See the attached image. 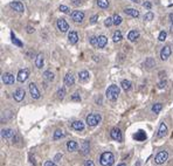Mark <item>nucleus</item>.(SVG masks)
Instances as JSON below:
<instances>
[{"instance_id": "f257e3e1", "label": "nucleus", "mask_w": 173, "mask_h": 166, "mask_svg": "<svg viewBox=\"0 0 173 166\" xmlns=\"http://www.w3.org/2000/svg\"><path fill=\"white\" fill-rule=\"evenodd\" d=\"M99 163L102 166H112L115 163V157L112 154V152H103L99 157Z\"/></svg>"}, {"instance_id": "f03ea898", "label": "nucleus", "mask_w": 173, "mask_h": 166, "mask_svg": "<svg viewBox=\"0 0 173 166\" xmlns=\"http://www.w3.org/2000/svg\"><path fill=\"white\" fill-rule=\"evenodd\" d=\"M119 92H120L119 87L112 84V86L108 87V89H107V91H105V96H107V98L110 99V101H116V99L118 98V96H119Z\"/></svg>"}, {"instance_id": "7ed1b4c3", "label": "nucleus", "mask_w": 173, "mask_h": 166, "mask_svg": "<svg viewBox=\"0 0 173 166\" xmlns=\"http://www.w3.org/2000/svg\"><path fill=\"white\" fill-rule=\"evenodd\" d=\"M101 121H102V116L99 113H96V112L88 115L87 118H85V123L89 127H96L101 123Z\"/></svg>"}, {"instance_id": "20e7f679", "label": "nucleus", "mask_w": 173, "mask_h": 166, "mask_svg": "<svg viewBox=\"0 0 173 166\" xmlns=\"http://www.w3.org/2000/svg\"><path fill=\"white\" fill-rule=\"evenodd\" d=\"M167 159H169V153L166 151H159L157 153V156L154 157V163L158 165H161V164L166 163Z\"/></svg>"}, {"instance_id": "39448f33", "label": "nucleus", "mask_w": 173, "mask_h": 166, "mask_svg": "<svg viewBox=\"0 0 173 166\" xmlns=\"http://www.w3.org/2000/svg\"><path fill=\"white\" fill-rule=\"evenodd\" d=\"M1 80H2V82H4L5 84H7V86H12V84H14V82H15L14 75L11 74V73H4V74L1 75Z\"/></svg>"}, {"instance_id": "423d86ee", "label": "nucleus", "mask_w": 173, "mask_h": 166, "mask_svg": "<svg viewBox=\"0 0 173 166\" xmlns=\"http://www.w3.org/2000/svg\"><path fill=\"white\" fill-rule=\"evenodd\" d=\"M110 137L116 140V142H123V135H122V131L118 129V128H112L110 131Z\"/></svg>"}, {"instance_id": "0eeeda50", "label": "nucleus", "mask_w": 173, "mask_h": 166, "mask_svg": "<svg viewBox=\"0 0 173 166\" xmlns=\"http://www.w3.org/2000/svg\"><path fill=\"white\" fill-rule=\"evenodd\" d=\"M28 88H29V92H31V96H32V98H34V99H39L40 97H41V94L39 91L38 87H36V84L35 83H29V86H28Z\"/></svg>"}, {"instance_id": "6e6552de", "label": "nucleus", "mask_w": 173, "mask_h": 166, "mask_svg": "<svg viewBox=\"0 0 173 166\" xmlns=\"http://www.w3.org/2000/svg\"><path fill=\"white\" fill-rule=\"evenodd\" d=\"M28 76H29V70L27 68H25V69L19 70V73L17 75V80H18V82H20V83H23V82L27 81Z\"/></svg>"}, {"instance_id": "1a4fd4ad", "label": "nucleus", "mask_w": 173, "mask_h": 166, "mask_svg": "<svg viewBox=\"0 0 173 166\" xmlns=\"http://www.w3.org/2000/svg\"><path fill=\"white\" fill-rule=\"evenodd\" d=\"M70 18H72V20H73L74 22L80 23V22H82L83 19H84V13H83L82 11H74V12H72Z\"/></svg>"}, {"instance_id": "9d476101", "label": "nucleus", "mask_w": 173, "mask_h": 166, "mask_svg": "<svg viewBox=\"0 0 173 166\" xmlns=\"http://www.w3.org/2000/svg\"><path fill=\"white\" fill-rule=\"evenodd\" d=\"M56 25H58V28L60 29V32H62V33H67L68 29H69V25H68V22L62 18L58 19V22H56Z\"/></svg>"}, {"instance_id": "9b49d317", "label": "nucleus", "mask_w": 173, "mask_h": 166, "mask_svg": "<svg viewBox=\"0 0 173 166\" xmlns=\"http://www.w3.org/2000/svg\"><path fill=\"white\" fill-rule=\"evenodd\" d=\"M171 54H172L171 47H170V46H165V47L161 49V52H160V59H161L163 61H166V60H169V57L171 56Z\"/></svg>"}, {"instance_id": "f8f14e48", "label": "nucleus", "mask_w": 173, "mask_h": 166, "mask_svg": "<svg viewBox=\"0 0 173 166\" xmlns=\"http://www.w3.org/2000/svg\"><path fill=\"white\" fill-rule=\"evenodd\" d=\"M9 7H11L12 10H14V11L19 12V13H23V12H25V7H23V5H22L20 1H12V2L9 4Z\"/></svg>"}, {"instance_id": "ddd939ff", "label": "nucleus", "mask_w": 173, "mask_h": 166, "mask_svg": "<svg viewBox=\"0 0 173 166\" xmlns=\"http://www.w3.org/2000/svg\"><path fill=\"white\" fill-rule=\"evenodd\" d=\"M166 133H167V125L163 122V123H160L159 129L157 131V137H158V138H163V137L166 136Z\"/></svg>"}, {"instance_id": "4468645a", "label": "nucleus", "mask_w": 173, "mask_h": 166, "mask_svg": "<svg viewBox=\"0 0 173 166\" xmlns=\"http://www.w3.org/2000/svg\"><path fill=\"white\" fill-rule=\"evenodd\" d=\"M13 98L17 101V102H21L23 98H25V90L22 88H18L14 94H13Z\"/></svg>"}, {"instance_id": "2eb2a0df", "label": "nucleus", "mask_w": 173, "mask_h": 166, "mask_svg": "<svg viewBox=\"0 0 173 166\" xmlns=\"http://www.w3.org/2000/svg\"><path fill=\"white\" fill-rule=\"evenodd\" d=\"M74 83H75V77H74V75L72 74V73H67L66 76H64V84H66L67 87H72V86H74Z\"/></svg>"}, {"instance_id": "dca6fc26", "label": "nucleus", "mask_w": 173, "mask_h": 166, "mask_svg": "<svg viewBox=\"0 0 173 166\" xmlns=\"http://www.w3.org/2000/svg\"><path fill=\"white\" fill-rule=\"evenodd\" d=\"M15 133H14V131L12 129H2L1 130V137L4 138V139H11V138H13V136H14Z\"/></svg>"}, {"instance_id": "f3484780", "label": "nucleus", "mask_w": 173, "mask_h": 166, "mask_svg": "<svg viewBox=\"0 0 173 166\" xmlns=\"http://www.w3.org/2000/svg\"><path fill=\"white\" fill-rule=\"evenodd\" d=\"M68 41H69V43L70 45H75L77 43V41H78V34H77L76 32H69V34H68Z\"/></svg>"}, {"instance_id": "a211bd4d", "label": "nucleus", "mask_w": 173, "mask_h": 166, "mask_svg": "<svg viewBox=\"0 0 173 166\" xmlns=\"http://www.w3.org/2000/svg\"><path fill=\"white\" fill-rule=\"evenodd\" d=\"M72 128L76 131H83L84 130V123L82 121H74L72 123Z\"/></svg>"}, {"instance_id": "6ab92c4d", "label": "nucleus", "mask_w": 173, "mask_h": 166, "mask_svg": "<svg viewBox=\"0 0 173 166\" xmlns=\"http://www.w3.org/2000/svg\"><path fill=\"white\" fill-rule=\"evenodd\" d=\"M89 78H90V74L87 70H82V72L78 73V80H80V82H87Z\"/></svg>"}, {"instance_id": "aec40b11", "label": "nucleus", "mask_w": 173, "mask_h": 166, "mask_svg": "<svg viewBox=\"0 0 173 166\" xmlns=\"http://www.w3.org/2000/svg\"><path fill=\"white\" fill-rule=\"evenodd\" d=\"M124 13L130 15V17H132V18H139V11H137L135 8H125Z\"/></svg>"}, {"instance_id": "412c9836", "label": "nucleus", "mask_w": 173, "mask_h": 166, "mask_svg": "<svg viewBox=\"0 0 173 166\" xmlns=\"http://www.w3.org/2000/svg\"><path fill=\"white\" fill-rule=\"evenodd\" d=\"M108 43V37L105 35H99L98 37V43H97V47L98 48H104Z\"/></svg>"}, {"instance_id": "4be33fe9", "label": "nucleus", "mask_w": 173, "mask_h": 166, "mask_svg": "<svg viewBox=\"0 0 173 166\" xmlns=\"http://www.w3.org/2000/svg\"><path fill=\"white\" fill-rule=\"evenodd\" d=\"M77 148H78V144H77L75 140H69V142H67V150H68L69 152H74V151H76Z\"/></svg>"}, {"instance_id": "5701e85b", "label": "nucleus", "mask_w": 173, "mask_h": 166, "mask_svg": "<svg viewBox=\"0 0 173 166\" xmlns=\"http://www.w3.org/2000/svg\"><path fill=\"white\" fill-rule=\"evenodd\" d=\"M120 86H122L123 90H125V91H130V90L132 89V83H131L129 80H123V81L120 82Z\"/></svg>"}, {"instance_id": "b1692460", "label": "nucleus", "mask_w": 173, "mask_h": 166, "mask_svg": "<svg viewBox=\"0 0 173 166\" xmlns=\"http://www.w3.org/2000/svg\"><path fill=\"white\" fill-rule=\"evenodd\" d=\"M134 138H135L136 140H138V142H143V140L146 139V133H145L143 130H139L138 132H136V135L134 136Z\"/></svg>"}, {"instance_id": "393cba45", "label": "nucleus", "mask_w": 173, "mask_h": 166, "mask_svg": "<svg viewBox=\"0 0 173 166\" xmlns=\"http://www.w3.org/2000/svg\"><path fill=\"white\" fill-rule=\"evenodd\" d=\"M89 148H90V143L88 140H84L81 145V151H82V154H88L89 153Z\"/></svg>"}, {"instance_id": "a878e982", "label": "nucleus", "mask_w": 173, "mask_h": 166, "mask_svg": "<svg viewBox=\"0 0 173 166\" xmlns=\"http://www.w3.org/2000/svg\"><path fill=\"white\" fill-rule=\"evenodd\" d=\"M43 62H45V59L42 54H38L36 59H35V66L36 68H42L43 67Z\"/></svg>"}, {"instance_id": "bb28decb", "label": "nucleus", "mask_w": 173, "mask_h": 166, "mask_svg": "<svg viewBox=\"0 0 173 166\" xmlns=\"http://www.w3.org/2000/svg\"><path fill=\"white\" fill-rule=\"evenodd\" d=\"M139 37V32L138 31H130L129 32V34H128V39L130 40V41H136L137 39Z\"/></svg>"}, {"instance_id": "cd10ccee", "label": "nucleus", "mask_w": 173, "mask_h": 166, "mask_svg": "<svg viewBox=\"0 0 173 166\" xmlns=\"http://www.w3.org/2000/svg\"><path fill=\"white\" fill-rule=\"evenodd\" d=\"M97 6L102 10H105L109 7V0H97Z\"/></svg>"}, {"instance_id": "c85d7f7f", "label": "nucleus", "mask_w": 173, "mask_h": 166, "mask_svg": "<svg viewBox=\"0 0 173 166\" xmlns=\"http://www.w3.org/2000/svg\"><path fill=\"white\" fill-rule=\"evenodd\" d=\"M63 137H64V132H63L62 130L58 129L55 132H54L53 139H54V140H58V139H61V138H63Z\"/></svg>"}, {"instance_id": "c756f323", "label": "nucleus", "mask_w": 173, "mask_h": 166, "mask_svg": "<svg viewBox=\"0 0 173 166\" xmlns=\"http://www.w3.org/2000/svg\"><path fill=\"white\" fill-rule=\"evenodd\" d=\"M43 77H45V80H47L48 82L54 81V74H53L52 72H49V70H46V72L43 73Z\"/></svg>"}, {"instance_id": "7c9ffc66", "label": "nucleus", "mask_w": 173, "mask_h": 166, "mask_svg": "<svg viewBox=\"0 0 173 166\" xmlns=\"http://www.w3.org/2000/svg\"><path fill=\"white\" fill-rule=\"evenodd\" d=\"M161 109H163V104L161 103H155V104L152 105V108H151V110H152L153 113H159L161 111Z\"/></svg>"}, {"instance_id": "2f4dec72", "label": "nucleus", "mask_w": 173, "mask_h": 166, "mask_svg": "<svg viewBox=\"0 0 173 166\" xmlns=\"http://www.w3.org/2000/svg\"><path fill=\"white\" fill-rule=\"evenodd\" d=\"M154 64H155V61H154L152 57H149V59L144 62V66H145L146 68H152V67H154Z\"/></svg>"}, {"instance_id": "473e14b6", "label": "nucleus", "mask_w": 173, "mask_h": 166, "mask_svg": "<svg viewBox=\"0 0 173 166\" xmlns=\"http://www.w3.org/2000/svg\"><path fill=\"white\" fill-rule=\"evenodd\" d=\"M56 95H58V99H63L64 97H66V88H60L58 90V92H56Z\"/></svg>"}, {"instance_id": "72a5a7b5", "label": "nucleus", "mask_w": 173, "mask_h": 166, "mask_svg": "<svg viewBox=\"0 0 173 166\" xmlns=\"http://www.w3.org/2000/svg\"><path fill=\"white\" fill-rule=\"evenodd\" d=\"M122 32L120 31H116L115 33H114V37H112V40H114V42H119L120 40H122Z\"/></svg>"}, {"instance_id": "f704fd0d", "label": "nucleus", "mask_w": 173, "mask_h": 166, "mask_svg": "<svg viewBox=\"0 0 173 166\" xmlns=\"http://www.w3.org/2000/svg\"><path fill=\"white\" fill-rule=\"evenodd\" d=\"M11 37H12V42H13L15 46H18V47H22V46H23V43L20 41L19 39H17V37H15L13 33H11Z\"/></svg>"}, {"instance_id": "c9c22d12", "label": "nucleus", "mask_w": 173, "mask_h": 166, "mask_svg": "<svg viewBox=\"0 0 173 166\" xmlns=\"http://www.w3.org/2000/svg\"><path fill=\"white\" fill-rule=\"evenodd\" d=\"M122 17L119 15V14H115L114 15V25H116V26H119L120 23H122Z\"/></svg>"}, {"instance_id": "e433bc0d", "label": "nucleus", "mask_w": 173, "mask_h": 166, "mask_svg": "<svg viewBox=\"0 0 173 166\" xmlns=\"http://www.w3.org/2000/svg\"><path fill=\"white\" fill-rule=\"evenodd\" d=\"M104 25L107 26V27H111L112 25H114V17L111 18V17H108V18L104 20Z\"/></svg>"}, {"instance_id": "4c0bfd02", "label": "nucleus", "mask_w": 173, "mask_h": 166, "mask_svg": "<svg viewBox=\"0 0 173 166\" xmlns=\"http://www.w3.org/2000/svg\"><path fill=\"white\" fill-rule=\"evenodd\" d=\"M153 18H154V14L152 12H147V13L143 17V19H144L145 21H151V20H153Z\"/></svg>"}, {"instance_id": "58836bf2", "label": "nucleus", "mask_w": 173, "mask_h": 166, "mask_svg": "<svg viewBox=\"0 0 173 166\" xmlns=\"http://www.w3.org/2000/svg\"><path fill=\"white\" fill-rule=\"evenodd\" d=\"M70 99H72L73 102H80V101H81V96H80V94H78V92H75V94H73V95H72Z\"/></svg>"}, {"instance_id": "ea45409f", "label": "nucleus", "mask_w": 173, "mask_h": 166, "mask_svg": "<svg viewBox=\"0 0 173 166\" xmlns=\"http://www.w3.org/2000/svg\"><path fill=\"white\" fill-rule=\"evenodd\" d=\"M166 35H167V33L165 32V31H161L160 33H159V37H158V40L160 41V42H163L165 39H166Z\"/></svg>"}, {"instance_id": "a19ab883", "label": "nucleus", "mask_w": 173, "mask_h": 166, "mask_svg": "<svg viewBox=\"0 0 173 166\" xmlns=\"http://www.w3.org/2000/svg\"><path fill=\"white\" fill-rule=\"evenodd\" d=\"M97 43H98V37H90V45L97 47Z\"/></svg>"}, {"instance_id": "79ce46f5", "label": "nucleus", "mask_w": 173, "mask_h": 166, "mask_svg": "<svg viewBox=\"0 0 173 166\" xmlns=\"http://www.w3.org/2000/svg\"><path fill=\"white\" fill-rule=\"evenodd\" d=\"M60 11L62 12V13H69V7H67V6H64V5H61L60 6Z\"/></svg>"}, {"instance_id": "37998d69", "label": "nucleus", "mask_w": 173, "mask_h": 166, "mask_svg": "<svg viewBox=\"0 0 173 166\" xmlns=\"http://www.w3.org/2000/svg\"><path fill=\"white\" fill-rule=\"evenodd\" d=\"M83 166H95V163L93 160H90V159H87V160H84Z\"/></svg>"}, {"instance_id": "c03bdc74", "label": "nucleus", "mask_w": 173, "mask_h": 166, "mask_svg": "<svg viewBox=\"0 0 173 166\" xmlns=\"http://www.w3.org/2000/svg\"><path fill=\"white\" fill-rule=\"evenodd\" d=\"M143 6H144L146 10H151V7H152V4H151L150 1H145V2L143 4Z\"/></svg>"}, {"instance_id": "a18cd8bd", "label": "nucleus", "mask_w": 173, "mask_h": 166, "mask_svg": "<svg viewBox=\"0 0 173 166\" xmlns=\"http://www.w3.org/2000/svg\"><path fill=\"white\" fill-rule=\"evenodd\" d=\"M166 87V81L164 80V81H160L159 83H158V88L159 89H163V88H165Z\"/></svg>"}, {"instance_id": "49530a36", "label": "nucleus", "mask_w": 173, "mask_h": 166, "mask_svg": "<svg viewBox=\"0 0 173 166\" xmlns=\"http://www.w3.org/2000/svg\"><path fill=\"white\" fill-rule=\"evenodd\" d=\"M97 20H98V15L95 14V15H93V17L90 18V23H96Z\"/></svg>"}, {"instance_id": "de8ad7c7", "label": "nucleus", "mask_w": 173, "mask_h": 166, "mask_svg": "<svg viewBox=\"0 0 173 166\" xmlns=\"http://www.w3.org/2000/svg\"><path fill=\"white\" fill-rule=\"evenodd\" d=\"M45 166H58L54 162H50V160H48V162H46L45 163Z\"/></svg>"}, {"instance_id": "09e8293b", "label": "nucleus", "mask_w": 173, "mask_h": 166, "mask_svg": "<svg viewBox=\"0 0 173 166\" xmlns=\"http://www.w3.org/2000/svg\"><path fill=\"white\" fill-rule=\"evenodd\" d=\"M27 33H29V34L34 33V28L32 26H27Z\"/></svg>"}, {"instance_id": "8fccbe9b", "label": "nucleus", "mask_w": 173, "mask_h": 166, "mask_svg": "<svg viewBox=\"0 0 173 166\" xmlns=\"http://www.w3.org/2000/svg\"><path fill=\"white\" fill-rule=\"evenodd\" d=\"M72 1H73V4H74V5H80L83 0H72Z\"/></svg>"}, {"instance_id": "3c124183", "label": "nucleus", "mask_w": 173, "mask_h": 166, "mask_svg": "<svg viewBox=\"0 0 173 166\" xmlns=\"http://www.w3.org/2000/svg\"><path fill=\"white\" fill-rule=\"evenodd\" d=\"M60 158H62V154H60V153H58V154H56V157H55V160L58 162V159H60Z\"/></svg>"}, {"instance_id": "603ef678", "label": "nucleus", "mask_w": 173, "mask_h": 166, "mask_svg": "<svg viewBox=\"0 0 173 166\" xmlns=\"http://www.w3.org/2000/svg\"><path fill=\"white\" fill-rule=\"evenodd\" d=\"M169 17H170V20H171V23L173 25V13H171V14H170Z\"/></svg>"}, {"instance_id": "864d4df0", "label": "nucleus", "mask_w": 173, "mask_h": 166, "mask_svg": "<svg viewBox=\"0 0 173 166\" xmlns=\"http://www.w3.org/2000/svg\"><path fill=\"white\" fill-rule=\"evenodd\" d=\"M117 166H126V165H125L124 163H122V164H119V165H117Z\"/></svg>"}, {"instance_id": "5fc2aeb1", "label": "nucleus", "mask_w": 173, "mask_h": 166, "mask_svg": "<svg viewBox=\"0 0 173 166\" xmlns=\"http://www.w3.org/2000/svg\"><path fill=\"white\" fill-rule=\"evenodd\" d=\"M131 1H134V2H139V0H131Z\"/></svg>"}]
</instances>
